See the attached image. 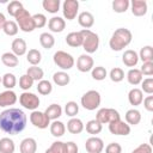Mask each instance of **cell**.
Wrapping results in <instances>:
<instances>
[{"mask_svg": "<svg viewBox=\"0 0 153 153\" xmlns=\"http://www.w3.org/2000/svg\"><path fill=\"white\" fill-rule=\"evenodd\" d=\"M53 81H54L56 85H59V86H66V85L69 84L71 78H69V75H68L66 72L61 71V72L54 73V75H53Z\"/></svg>", "mask_w": 153, "mask_h": 153, "instance_id": "obj_29", "label": "cell"}, {"mask_svg": "<svg viewBox=\"0 0 153 153\" xmlns=\"http://www.w3.org/2000/svg\"><path fill=\"white\" fill-rule=\"evenodd\" d=\"M16 146L10 137H2L0 140V153H14Z\"/></svg>", "mask_w": 153, "mask_h": 153, "instance_id": "obj_30", "label": "cell"}, {"mask_svg": "<svg viewBox=\"0 0 153 153\" xmlns=\"http://www.w3.org/2000/svg\"><path fill=\"white\" fill-rule=\"evenodd\" d=\"M142 102H143V106H145V109H146L147 111L152 112V111H153V96H148V97H146Z\"/></svg>", "mask_w": 153, "mask_h": 153, "instance_id": "obj_53", "label": "cell"}, {"mask_svg": "<svg viewBox=\"0 0 153 153\" xmlns=\"http://www.w3.org/2000/svg\"><path fill=\"white\" fill-rule=\"evenodd\" d=\"M78 22L80 24V26H82L84 29H90L93 24H94V17L91 12L84 11L78 16Z\"/></svg>", "mask_w": 153, "mask_h": 153, "instance_id": "obj_18", "label": "cell"}, {"mask_svg": "<svg viewBox=\"0 0 153 153\" xmlns=\"http://www.w3.org/2000/svg\"><path fill=\"white\" fill-rule=\"evenodd\" d=\"M63 145L65 142L62 141H55L44 153H63Z\"/></svg>", "mask_w": 153, "mask_h": 153, "instance_id": "obj_47", "label": "cell"}, {"mask_svg": "<svg viewBox=\"0 0 153 153\" xmlns=\"http://www.w3.org/2000/svg\"><path fill=\"white\" fill-rule=\"evenodd\" d=\"M20 153H36L37 142L32 137H26L20 142Z\"/></svg>", "mask_w": 153, "mask_h": 153, "instance_id": "obj_19", "label": "cell"}, {"mask_svg": "<svg viewBox=\"0 0 153 153\" xmlns=\"http://www.w3.org/2000/svg\"><path fill=\"white\" fill-rule=\"evenodd\" d=\"M110 79L114 81V82H120L124 79V72L122 68H118V67H115L110 71V74H109Z\"/></svg>", "mask_w": 153, "mask_h": 153, "instance_id": "obj_42", "label": "cell"}, {"mask_svg": "<svg viewBox=\"0 0 153 153\" xmlns=\"http://www.w3.org/2000/svg\"><path fill=\"white\" fill-rule=\"evenodd\" d=\"M19 103L20 105H23L25 109L29 110H36L39 106V98L38 96H36L35 93L31 92H23L19 96Z\"/></svg>", "mask_w": 153, "mask_h": 153, "instance_id": "obj_8", "label": "cell"}, {"mask_svg": "<svg viewBox=\"0 0 153 153\" xmlns=\"http://www.w3.org/2000/svg\"><path fill=\"white\" fill-rule=\"evenodd\" d=\"M48 26H49V30L51 32H62L66 27V22L65 19H62L61 17H53L49 19L48 22Z\"/></svg>", "mask_w": 153, "mask_h": 153, "instance_id": "obj_17", "label": "cell"}, {"mask_svg": "<svg viewBox=\"0 0 153 153\" xmlns=\"http://www.w3.org/2000/svg\"><path fill=\"white\" fill-rule=\"evenodd\" d=\"M22 8H24L23 7V4L20 2V1H11L8 5H7V12H8V14L10 16H12V17H16L17 16V13L22 10Z\"/></svg>", "mask_w": 153, "mask_h": 153, "instance_id": "obj_43", "label": "cell"}, {"mask_svg": "<svg viewBox=\"0 0 153 153\" xmlns=\"http://www.w3.org/2000/svg\"><path fill=\"white\" fill-rule=\"evenodd\" d=\"M128 100L134 106L140 105L142 103V100H143V92L140 88H136V87L131 88L129 91V93H128Z\"/></svg>", "mask_w": 153, "mask_h": 153, "instance_id": "obj_22", "label": "cell"}, {"mask_svg": "<svg viewBox=\"0 0 153 153\" xmlns=\"http://www.w3.org/2000/svg\"><path fill=\"white\" fill-rule=\"evenodd\" d=\"M140 72L142 73V75H153V62H143Z\"/></svg>", "mask_w": 153, "mask_h": 153, "instance_id": "obj_50", "label": "cell"}, {"mask_svg": "<svg viewBox=\"0 0 153 153\" xmlns=\"http://www.w3.org/2000/svg\"><path fill=\"white\" fill-rule=\"evenodd\" d=\"M32 20H33V25H35V29H39V27H43L45 26L47 24V17L42 13H36L32 16Z\"/></svg>", "mask_w": 153, "mask_h": 153, "instance_id": "obj_45", "label": "cell"}, {"mask_svg": "<svg viewBox=\"0 0 153 153\" xmlns=\"http://www.w3.org/2000/svg\"><path fill=\"white\" fill-rule=\"evenodd\" d=\"M86 131L88 134H92V135L99 134L102 131V124L97 120H91L86 123Z\"/></svg>", "mask_w": 153, "mask_h": 153, "instance_id": "obj_40", "label": "cell"}, {"mask_svg": "<svg viewBox=\"0 0 153 153\" xmlns=\"http://www.w3.org/2000/svg\"><path fill=\"white\" fill-rule=\"evenodd\" d=\"M109 130L111 134L114 135H129L130 134V126L127 124L124 121H122L121 118L114 122L109 123Z\"/></svg>", "mask_w": 153, "mask_h": 153, "instance_id": "obj_11", "label": "cell"}, {"mask_svg": "<svg viewBox=\"0 0 153 153\" xmlns=\"http://www.w3.org/2000/svg\"><path fill=\"white\" fill-rule=\"evenodd\" d=\"M139 59H141L142 62H152V60H153V48L151 45L142 47L140 53H139Z\"/></svg>", "mask_w": 153, "mask_h": 153, "instance_id": "obj_35", "label": "cell"}, {"mask_svg": "<svg viewBox=\"0 0 153 153\" xmlns=\"http://www.w3.org/2000/svg\"><path fill=\"white\" fill-rule=\"evenodd\" d=\"M127 80L130 85L136 86V85L141 84V81H142V73L137 68H131L127 73Z\"/></svg>", "mask_w": 153, "mask_h": 153, "instance_id": "obj_25", "label": "cell"}, {"mask_svg": "<svg viewBox=\"0 0 153 153\" xmlns=\"http://www.w3.org/2000/svg\"><path fill=\"white\" fill-rule=\"evenodd\" d=\"M0 82H1V76H0Z\"/></svg>", "mask_w": 153, "mask_h": 153, "instance_id": "obj_55", "label": "cell"}, {"mask_svg": "<svg viewBox=\"0 0 153 153\" xmlns=\"http://www.w3.org/2000/svg\"><path fill=\"white\" fill-rule=\"evenodd\" d=\"M26 74L33 80V81H41L44 76V72L41 67H37V66H32V67H29L27 68V72Z\"/></svg>", "mask_w": 153, "mask_h": 153, "instance_id": "obj_33", "label": "cell"}, {"mask_svg": "<svg viewBox=\"0 0 153 153\" xmlns=\"http://www.w3.org/2000/svg\"><path fill=\"white\" fill-rule=\"evenodd\" d=\"M129 0H114L112 1V10L116 13H124L129 8Z\"/></svg>", "mask_w": 153, "mask_h": 153, "instance_id": "obj_37", "label": "cell"}, {"mask_svg": "<svg viewBox=\"0 0 153 153\" xmlns=\"http://www.w3.org/2000/svg\"><path fill=\"white\" fill-rule=\"evenodd\" d=\"M81 36H82V48L86 53L88 54H92V53H96V50L98 49L99 47V37L96 32L91 31V30H87V29H82L80 31Z\"/></svg>", "mask_w": 153, "mask_h": 153, "instance_id": "obj_3", "label": "cell"}, {"mask_svg": "<svg viewBox=\"0 0 153 153\" xmlns=\"http://www.w3.org/2000/svg\"><path fill=\"white\" fill-rule=\"evenodd\" d=\"M80 102L86 110H90V111L96 110L100 105V94L96 90H90L82 94Z\"/></svg>", "mask_w": 153, "mask_h": 153, "instance_id": "obj_5", "label": "cell"}, {"mask_svg": "<svg viewBox=\"0 0 153 153\" xmlns=\"http://www.w3.org/2000/svg\"><path fill=\"white\" fill-rule=\"evenodd\" d=\"M131 5V13L135 17H142L147 13V2L145 0H133Z\"/></svg>", "mask_w": 153, "mask_h": 153, "instance_id": "obj_15", "label": "cell"}, {"mask_svg": "<svg viewBox=\"0 0 153 153\" xmlns=\"http://www.w3.org/2000/svg\"><path fill=\"white\" fill-rule=\"evenodd\" d=\"M78 10H79L78 0H65L63 1L62 12H63V17L67 20H73L78 14Z\"/></svg>", "mask_w": 153, "mask_h": 153, "instance_id": "obj_9", "label": "cell"}, {"mask_svg": "<svg viewBox=\"0 0 153 153\" xmlns=\"http://www.w3.org/2000/svg\"><path fill=\"white\" fill-rule=\"evenodd\" d=\"M126 123L129 124V126H136L140 123L141 121V112L136 109H130L126 112Z\"/></svg>", "mask_w": 153, "mask_h": 153, "instance_id": "obj_24", "label": "cell"}, {"mask_svg": "<svg viewBox=\"0 0 153 153\" xmlns=\"http://www.w3.org/2000/svg\"><path fill=\"white\" fill-rule=\"evenodd\" d=\"M85 148L88 153H102L104 149V142L100 137L91 136L85 142Z\"/></svg>", "mask_w": 153, "mask_h": 153, "instance_id": "obj_12", "label": "cell"}, {"mask_svg": "<svg viewBox=\"0 0 153 153\" xmlns=\"http://www.w3.org/2000/svg\"><path fill=\"white\" fill-rule=\"evenodd\" d=\"M66 43L72 47V48H78L82 45V36L80 33V31H74L71 32L66 36Z\"/></svg>", "mask_w": 153, "mask_h": 153, "instance_id": "obj_21", "label": "cell"}, {"mask_svg": "<svg viewBox=\"0 0 153 153\" xmlns=\"http://www.w3.org/2000/svg\"><path fill=\"white\" fill-rule=\"evenodd\" d=\"M54 63L60 67L61 69H71L74 66V59L71 54L63 51V50H59L54 54L53 56Z\"/></svg>", "mask_w": 153, "mask_h": 153, "instance_id": "obj_6", "label": "cell"}, {"mask_svg": "<svg viewBox=\"0 0 153 153\" xmlns=\"http://www.w3.org/2000/svg\"><path fill=\"white\" fill-rule=\"evenodd\" d=\"M131 153H152V147L149 143H141L135 149H133Z\"/></svg>", "mask_w": 153, "mask_h": 153, "instance_id": "obj_52", "label": "cell"}, {"mask_svg": "<svg viewBox=\"0 0 153 153\" xmlns=\"http://www.w3.org/2000/svg\"><path fill=\"white\" fill-rule=\"evenodd\" d=\"M67 130L71 134H80L84 130V123L81 120L72 117L68 122H67Z\"/></svg>", "mask_w": 153, "mask_h": 153, "instance_id": "obj_23", "label": "cell"}, {"mask_svg": "<svg viewBox=\"0 0 153 153\" xmlns=\"http://www.w3.org/2000/svg\"><path fill=\"white\" fill-rule=\"evenodd\" d=\"M5 23H6V18H5V16L0 12V30H2V26H4Z\"/></svg>", "mask_w": 153, "mask_h": 153, "instance_id": "obj_54", "label": "cell"}, {"mask_svg": "<svg viewBox=\"0 0 153 153\" xmlns=\"http://www.w3.org/2000/svg\"><path fill=\"white\" fill-rule=\"evenodd\" d=\"M18 30H19V27H18L17 23L13 20H6V23L2 26V31L7 36H16L18 33Z\"/></svg>", "mask_w": 153, "mask_h": 153, "instance_id": "obj_36", "label": "cell"}, {"mask_svg": "<svg viewBox=\"0 0 153 153\" xmlns=\"http://www.w3.org/2000/svg\"><path fill=\"white\" fill-rule=\"evenodd\" d=\"M141 85H142V90L141 91L146 92L147 94H152L153 93V79L152 78L143 79L141 81Z\"/></svg>", "mask_w": 153, "mask_h": 153, "instance_id": "obj_48", "label": "cell"}, {"mask_svg": "<svg viewBox=\"0 0 153 153\" xmlns=\"http://www.w3.org/2000/svg\"><path fill=\"white\" fill-rule=\"evenodd\" d=\"M12 53L16 55V56H22L26 53L27 50V45H26V42L23 39V38H16L13 42H12Z\"/></svg>", "mask_w": 153, "mask_h": 153, "instance_id": "obj_20", "label": "cell"}, {"mask_svg": "<svg viewBox=\"0 0 153 153\" xmlns=\"http://www.w3.org/2000/svg\"><path fill=\"white\" fill-rule=\"evenodd\" d=\"M32 85H33V80L27 74H24V75L20 76V79H19V87L22 90H29V88L32 87Z\"/></svg>", "mask_w": 153, "mask_h": 153, "instance_id": "obj_46", "label": "cell"}, {"mask_svg": "<svg viewBox=\"0 0 153 153\" xmlns=\"http://www.w3.org/2000/svg\"><path fill=\"white\" fill-rule=\"evenodd\" d=\"M131 38H133V35H131L130 30L120 27V29L115 30V32L112 33V36L109 41V45L112 50L120 51V50L124 49L131 42Z\"/></svg>", "mask_w": 153, "mask_h": 153, "instance_id": "obj_2", "label": "cell"}, {"mask_svg": "<svg viewBox=\"0 0 153 153\" xmlns=\"http://www.w3.org/2000/svg\"><path fill=\"white\" fill-rule=\"evenodd\" d=\"M60 0H43L42 6L49 13H56L60 10Z\"/></svg>", "mask_w": 153, "mask_h": 153, "instance_id": "obj_34", "label": "cell"}, {"mask_svg": "<svg viewBox=\"0 0 153 153\" xmlns=\"http://www.w3.org/2000/svg\"><path fill=\"white\" fill-rule=\"evenodd\" d=\"M17 102V94L12 90H6L0 93V106L6 108Z\"/></svg>", "mask_w": 153, "mask_h": 153, "instance_id": "obj_14", "label": "cell"}, {"mask_svg": "<svg viewBox=\"0 0 153 153\" xmlns=\"http://www.w3.org/2000/svg\"><path fill=\"white\" fill-rule=\"evenodd\" d=\"M37 91L38 93L43 94V96H48L51 91H53V86H51V82L49 80H41L38 81L37 84Z\"/></svg>", "mask_w": 153, "mask_h": 153, "instance_id": "obj_39", "label": "cell"}, {"mask_svg": "<svg viewBox=\"0 0 153 153\" xmlns=\"http://www.w3.org/2000/svg\"><path fill=\"white\" fill-rule=\"evenodd\" d=\"M1 62L6 66V67H17L19 63L18 56H16L13 53H4L1 55Z\"/></svg>", "mask_w": 153, "mask_h": 153, "instance_id": "obj_27", "label": "cell"}, {"mask_svg": "<svg viewBox=\"0 0 153 153\" xmlns=\"http://www.w3.org/2000/svg\"><path fill=\"white\" fill-rule=\"evenodd\" d=\"M63 153H78V146L73 141L65 142L63 145Z\"/></svg>", "mask_w": 153, "mask_h": 153, "instance_id": "obj_51", "label": "cell"}, {"mask_svg": "<svg viewBox=\"0 0 153 153\" xmlns=\"http://www.w3.org/2000/svg\"><path fill=\"white\" fill-rule=\"evenodd\" d=\"M30 122L38 129H45L48 126H50V120L47 117V115L42 111L33 110L30 115Z\"/></svg>", "mask_w": 153, "mask_h": 153, "instance_id": "obj_10", "label": "cell"}, {"mask_svg": "<svg viewBox=\"0 0 153 153\" xmlns=\"http://www.w3.org/2000/svg\"><path fill=\"white\" fill-rule=\"evenodd\" d=\"M1 82H2L4 87H6L7 90H12V88L16 86V84H17V79H16L14 74H12V73H6V74H4V76L1 78Z\"/></svg>", "mask_w": 153, "mask_h": 153, "instance_id": "obj_38", "label": "cell"}, {"mask_svg": "<svg viewBox=\"0 0 153 153\" xmlns=\"http://www.w3.org/2000/svg\"><path fill=\"white\" fill-rule=\"evenodd\" d=\"M105 153H122V146L117 142H111L105 147Z\"/></svg>", "mask_w": 153, "mask_h": 153, "instance_id": "obj_49", "label": "cell"}, {"mask_svg": "<svg viewBox=\"0 0 153 153\" xmlns=\"http://www.w3.org/2000/svg\"><path fill=\"white\" fill-rule=\"evenodd\" d=\"M92 78L94 80H104L105 76H106V69L103 67V66H97V67H93L92 68Z\"/></svg>", "mask_w": 153, "mask_h": 153, "instance_id": "obj_41", "label": "cell"}, {"mask_svg": "<svg viewBox=\"0 0 153 153\" xmlns=\"http://www.w3.org/2000/svg\"><path fill=\"white\" fill-rule=\"evenodd\" d=\"M14 18H16V22H17L18 27H19L22 31H24V32H31V31L35 30L32 16L29 13L27 10L22 8V10L17 13V16H16Z\"/></svg>", "mask_w": 153, "mask_h": 153, "instance_id": "obj_4", "label": "cell"}, {"mask_svg": "<svg viewBox=\"0 0 153 153\" xmlns=\"http://www.w3.org/2000/svg\"><path fill=\"white\" fill-rule=\"evenodd\" d=\"M93 65H94V61L93 59L87 55V54H82L78 57V61H76V68L78 71L82 72V73H86V72H90L92 71L93 68Z\"/></svg>", "mask_w": 153, "mask_h": 153, "instance_id": "obj_13", "label": "cell"}, {"mask_svg": "<svg viewBox=\"0 0 153 153\" xmlns=\"http://www.w3.org/2000/svg\"><path fill=\"white\" fill-rule=\"evenodd\" d=\"M120 114L117 110L115 109H111V108H102L98 110L97 112V116H96V120L100 123V124H104V123H110V122H114V121H117L120 120Z\"/></svg>", "mask_w": 153, "mask_h": 153, "instance_id": "obj_7", "label": "cell"}, {"mask_svg": "<svg viewBox=\"0 0 153 153\" xmlns=\"http://www.w3.org/2000/svg\"><path fill=\"white\" fill-rule=\"evenodd\" d=\"M26 60H27V62L30 65L37 66L41 62V60H42V54L37 49H30L27 51V54H26Z\"/></svg>", "mask_w": 153, "mask_h": 153, "instance_id": "obj_32", "label": "cell"}, {"mask_svg": "<svg viewBox=\"0 0 153 153\" xmlns=\"http://www.w3.org/2000/svg\"><path fill=\"white\" fill-rule=\"evenodd\" d=\"M26 115L23 110L10 108L0 112V129L10 135H17L25 129Z\"/></svg>", "mask_w": 153, "mask_h": 153, "instance_id": "obj_1", "label": "cell"}, {"mask_svg": "<svg viewBox=\"0 0 153 153\" xmlns=\"http://www.w3.org/2000/svg\"><path fill=\"white\" fill-rule=\"evenodd\" d=\"M122 61L127 67H135L139 62V55L135 50L128 49L122 55Z\"/></svg>", "mask_w": 153, "mask_h": 153, "instance_id": "obj_16", "label": "cell"}, {"mask_svg": "<svg viewBox=\"0 0 153 153\" xmlns=\"http://www.w3.org/2000/svg\"><path fill=\"white\" fill-rule=\"evenodd\" d=\"M39 43L44 49H51L55 44V38L51 33L48 32H43L39 36Z\"/></svg>", "mask_w": 153, "mask_h": 153, "instance_id": "obj_31", "label": "cell"}, {"mask_svg": "<svg viewBox=\"0 0 153 153\" xmlns=\"http://www.w3.org/2000/svg\"><path fill=\"white\" fill-rule=\"evenodd\" d=\"M44 114L47 115V117H48L49 120L56 121V120L62 115V108H61L59 104H51V105H49V106L45 109Z\"/></svg>", "mask_w": 153, "mask_h": 153, "instance_id": "obj_26", "label": "cell"}, {"mask_svg": "<svg viewBox=\"0 0 153 153\" xmlns=\"http://www.w3.org/2000/svg\"><path fill=\"white\" fill-rule=\"evenodd\" d=\"M66 131V127L61 121H53V123L50 124V133L53 136L55 137H61Z\"/></svg>", "mask_w": 153, "mask_h": 153, "instance_id": "obj_28", "label": "cell"}, {"mask_svg": "<svg viewBox=\"0 0 153 153\" xmlns=\"http://www.w3.org/2000/svg\"><path fill=\"white\" fill-rule=\"evenodd\" d=\"M65 112H66L67 116L74 117V116L79 112V105H78L75 102L71 100V102H68V103L65 105Z\"/></svg>", "mask_w": 153, "mask_h": 153, "instance_id": "obj_44", "label": "cell"}]
</instances>
